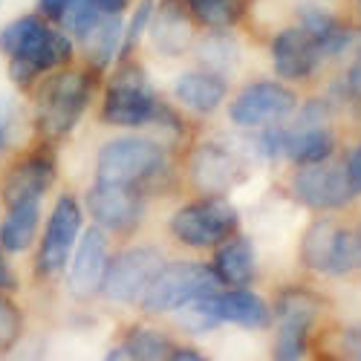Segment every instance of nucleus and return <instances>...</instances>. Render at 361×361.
Masks as SVG:
<instances>
[{
    "label": "nucleus",
    "mask_w": 361,
    "mask_h": 361,
    "mask_svg": "<svg viewBox=\"0 0 361 361\" xmlns=\"http://www.w3.org/2000/svg\"><path fill=\"white\" fill-rule=\"evenodd\" d=\"M0 52L9 58V78L29 87L41 73L70 64L73 38L41 15H20L0 29Z\"/></svg>",
    "instance_id": "nucleus-1"
},
{
    "label": "nucleus",
    "mask_w": 361,
    "mask_h": 361,
    "mask_svg": "<svg viewBox=\"0 0 361 361\" xmlns=\"http://www.w3.org/2000/svg\"><path fill=\"white\" fill-rule=\"evenodd\" d=\"M90 93H93V78L87 73L67 70L47 78L38 90V113H35L38 130L47 139L67 136L84 116L90 104Z\"/></svg>",
    "instance_id": "nucleus-2"
},
{
    "label": "nucleus",
    "mask_w": 361,
    "mask_h": 361,
    "mask_svg": "<svg viewBox=\"0 0 361 361\" xmlns=\"http://www.w3.org/2000/svg\"><path fill=\"white\" fill-rule=\"evenodd\" d=\"M220 289V278L214 275L212 266L202 263H171L162 266L142 292V307L145 312H171L176 307L188 304L194 298L212 295Z\"/></svg>",
    "instance_id": "nucleus-3"
},
{
    "label": "nucleus",
    "mask_w": 361,
    "mask_h": 361,
    "mask_svg": "<svg viewBox=\"0 0 361 361\" xmlns=\"http://www.w3.org/2000/svg\"><path fill=\"white\" fill-rule=\"evenodd\" d=\"M162 113V104L142 67H122L107 87L102 118L116 128H142Z\"/></svg>",
    "instance_id": "nucleus-4"
},
{
    "label": "nucleus",
    "mask_w": 361,
    "mask_h": 361,
    "mask_svg": "<svg viewBox=\"0 0 361 361\" xmlns=\"http://www.w3.org/2000/svg\"><path fill=\"white\" fill-rule=\"evenodd\" d=\"M165 165V150L145 136L113 139L99 150L96 176L110 185H139Z\"/></svg>",
    "instance_id": "nucleus-5"
},
{
    "label": "nucleus",
    "mask_w": 361,
    "mask_h": 361,
    "mask_svg": "<svg viewBox=\"0 0 361 361\" xmlns=\"http://www.w3.org/2000/svg\"><path fill=\"white\" fill-rule=\"evenodd\" d=\"M237 212L234 205L217 194L197 200L171 217V234L185 243L191 249H208V246H217L226 243V240L237 231Z\"/></svg>",
    "instance_id": "nucleus-6"
},
{
    "label": "nucleus",
    "mask_w": 361,
    "mask_h": 361,
    "mask_svg": "<svg viewBox=\"0 0 361 361\" xmlns=\"http://www.w3.org/2000/svg\"><path fill=\"white\" fill-rule=\"evenodd\" d=\"M272 315L278 318L272 358L275 361H300L307 353L310 329L318 318V300L304 289H286V292H281Z\"/></svg>",
    "instance_id": "nucleus-7"
},
{
    "label": "nucleus",
    "mask_w": 361,
    "mask_h": 361,
    "mask_svg": "<svg viewBox=\"0 0 361 361\" xmlns=\"http://www.w3.org/2000/svg\"><path fill=\"white\" fill-rule=\"evenodd\" d=\"M292 194L315 212H336V208L350 205L355 197L347 165H336L326 159L300 168L292 179Z\"/></svg>",
    "instance_id": "nucleus-8"
},
{
    "label": "nucleus",
    "mask_w": 361,
    "mask_h": 361,
    "mask_svg": "<svg viewBox=\"0 0 361 361\" xmlns=\"http://www.w3.org/2000/svg\"><path fill=\"white\" fill-rule=\"evenodd\" d=\"M162 269V255L154 246H133L107 263L102 289L116 304H133Z\"/></svg>",
    "instance_id": "nucleus-9"
},
{
    "label": "nucleus",
    "mask_w": 361,
    "mask_h": 361,
    "mask_svg": "<svg viewBox=\"0 0 361 361\" xmlns=\"http://www.w3.org/2000/svg\"><path fill=\"white\" fill-rule=\"evenodd\" d=\"M81 205L73 194H64L55 202L44 240H41V252H38V275L52 278L58 272H64V266L75 249V240L81 234Z\"/></svg>",
    "instance_id": "nucleus-10"
},
{
    "label": "nucleus",
    "mask_w": 361,
    "mask_h": 361,
    "mask_svg": "<svg viewBox=\"0 0 361 361\" xmlns=\"http://www.w3.org/2000/svg\"><path fill=\"white\" fill-rule=\"evenodd\" d=\"M295 107H298V99L289 87L278 81H257V84H249L231 102L228 116L237 128H266L295 113Z\"/></svg>",
    "instance_id": "nucleus-11"
},
{
    "label": "nucleus",
    "mask_w": 361,
    "mask_h": 361,
    "mask_svg": "<svg viewBox=\"0 0 361 361\" xmlns=\"http://www.w3.org/2000/svg\"><path fill=\"white\" fill-rule=\"evenodd\" d=\"M281 133V157L298 162V165H312V162H324L329 159V154L336 150V136L326 128V110L312 102L300 122L289 130H278Z\"/></svg>",
    "instance_id": "nucleus-12"
},
{
    "label": "nucleus",
    "mask_w": 361,
    "mask_h": 361,
    "mask_svg": "<svg viewBox=\"0 0 361 361\" xmlns=\"http://www.w3.org/2000/svg\"><path fill=\"white\" fill-rule=\"evenodd\" d=\"M87 212L99 223V228L130 231L145 212V202H142L136 185L96 183V188H90V194H87Z\"/></svg>",
    "instance_id": "nucleus-13"
},
{
    "label": "nucleus",
    "mask_w": 361,
    "mask_h": 361,
    "mask_svg": "<svg viewBox=\"0 0 361 361\" xmlns=\"http://www.w3.org/2000/svg\"><path fill=\"white\" fill-rule=\"evenodd\" d=\"M52 183H55V159L44 154V150H35V154L23 157L20 162L9 168L0 194H4V202L9 208L26 200H41Z\"/></svg>",
    "instance_id": "nucleus-14"
},
{
    "label": "nucleus",
    "mask_w": 361,
    "mask_h": 361,
    "mask_svg": "<svg viewBox=\"0 0 361 361\" xmlns=\"http://www.w3.org/2000/svg\"><path fill=\"white\" fill-rule=\"evenodd\" d=\"M107 263H110V255H107V237H104V231L99 226L87 228L84 237H81V243L75 246L73 263H70V289L78 298L96 295L102 289Z\"/></svg>",
    "instance_id": "nucleus-15"
},
{
    "label": "nucleus",
    "mask_w": 361,
    "mask_h": 361,
    "mask_svg": "<svg viewBox=\"0 0 361 361\" xmlns=\"http://www.w3.org/2000/svg\"><path fill=\"white\" fill-rule=\"evenodd\" d=\"M321 58L324 55H321L315 38L304 26L283 29V32L272 41V61H275V73L281 78H289V81L307 78L318 67Z\"/></svg>",
    "instance_id": "nucleus-16"
},
{
    "label": "nucleus",
    "mask_w": 361,
    "mask_h": 361,
    "mask_svg": "<svg viewBox=\"0 0 361 361\" xmlns=\"http://www.w3.org/2000/svg\"><path fill=\"white\" fill-rule=\"evenodd\" d=\"M191 176H194L197 188H202L208 194H223L240 183L243 168H240L231 150H226L220 145H202L191 157Z\"/></svg>",
    "instance_id": "nucleus-17"
},
{
    "label": "nucleus",
    "mask_w": 361,
    "mask_h": 361,
    "mask_svg": "<svg viewBox=\"0 0 361 361\" xmlns=\"http://www.w3.org/2000/svg\"><path fill=\"white\" fill-rule=\"evenodd\" d=\"M212 307H214V315L217 321H228V324H237V326H246V329H263L272 321V310L269 304L249 292V289H228V292H212Z\"/></svg>",
    "instance_id": "nucleus-18"
},
{
    "label": "nucleus",
    "mask_w": 361,
    "mask_h": 361,
    "mask_svg": "<svg viewBox=\"0 0 361 361\" xmlns=\"http://www.w3.org/2000/svg\"><path fill=\"white\" fill-rule=\"evenodd\" d=\"M147 29L154 35V47L162 55H179L191 44V23L176 0H162L159 6H154V18H150Z\"/></svg>",
    "instance_id": "nucleus-19"
},
{
    "label": "nucleus",
    "mask_w": 361,
    "mask_h": 361,
    "mask_svg": "<svg viewBox=\"0 0 361 361\" xmlns=\"http://www.w3.org/2000/svg\"><path fill=\"white\" fill-rule=\"evenodd\" d=\"M173 93L179 104L194 113H214L226 99V81L214 73H185L179 75Z\"/></svg>",
    "instance_id": "nucleus-20"
},
{
    "label": "nucleus",
    "mask_w": 361,
    "mask_h": 361,
    "mask_svg": "<svg viewBox=\"0 0 361 361\" xmlns=\"http://www.w3.org/2000/svg\"><path fill=\"white\" fill-rule=\"evenodd\" d=\"M41 220V200H26L9 205L6 220L0 223V249L4 252H26L38 234Z\"/></svg>",
    "instance_id": "nucleus-21"
},
{
    "label": "nucleus",
    "mask_w": 361,
    "mask_h": 361,
    "mask_svg": "<svg viewBox=\"0 0 361 361\" xmlns=\"http://www.w3.org/2000/svg\"><path fill=\"white\" fill-rule=\"evenodd\" d=\"M122 35H125V26L118 15H102L93 26L87 29V35L81 38V47L90 58V64L96 70L110 67V61L122 49Z\"/></svg>",
    "instance_id": "nucleus-22"
},
{
    "label": "nucleus",
    "mask_w": 361,
    "mask_h": 361,
    "mask_svg": "<svg viewBox=\"0 0 361 361\" xmlns=\"http://www.w3.org/2000/svg\"><path fill=\"white\" fill-rule=\"evenodd\" d=\"M300 26H304L307 32L315 38V44H318L324 58L344 52L350 47V41H353L350 29L344 23H338L329 12H324L321 6H304L300 9Z\"/></svg>",
    "instance_id": "nucleus-23"
},
{
    "label": "nucleus",
    "mask_w": 361,
    "mask_h": 361,
    "mask_svg": "<svg viewBox=\"0 0 361 361\" xmlns=\"http://www.w3.org/2000/svg\"><path fill=\"white\" fill-rule=\"evenodd\" d=\"M214 275L220 283L228 286H246L255 278V246L246 237H237L214 255Z\"/></svg>",
    "instance_id": "nucleus-24"
},
{
    "label": "nucleus",
    "mask_w": 361,
    "mask_h": 361,
    "mask_svg": "<svg viewBox=\"0 0 361 361\" xmlns=\"http://www.w3.org/2000/svg\"><path fill=\"white\" fill-rule=\"evenodd\" d=\"M361 269V228H341L336 226L333 243H329L324 275H350Z\"/></svg>",
    "instance_id": "nucleus-25"
},
{
    "label": "nucleus",
    "mask_w": 361,
    "mask_h": 361,
    "mask_svg": "<svg viewBox=\"0 0 361 361\" xmlns=\"http://www.w3.org/2000/svg\"><path fill=\"white\" fill-rule=\"evenodd\" d=\"M125 347L133 353L136 361H168L173 353V344L168 341V336L147 326H133L128 333Z\"/></svg>",
    "instance_id": "nucleus-26"
},
{
    "label": "nucleus",
    "mask_w": 361,
    "mask_h": 361,
    "mask_svg": "<svg viewBox=\"0 0 361 361\" xmlns=\"http://www.w3.org/2000/svg\"><path fill=\"white\" fill-rule=\"evenodd\" d=\"M176 324L188 329V333H205V329H214L220 321L214 315V307H212V295H202V298H194L188 304L176 307Z\"/></svg>",
    "instance_id": "nucleus-27"
},
{
    "label": "nucleus",
    "mask_w": 361,
    "mask_h": 361,
    "mask_svg": "<svg viewBox=\"0 0 361 361\" xmlns=\"http://www.w3.org/2000/svg\"><path fill=\"white\" fill-rule=\"evenodd\" d=\"M191 15L212 29H226L237 20V0H185Z\"/></svg>",
    "instance_id": "nucleus-28"
},
{
    "label": "nucleus",
    "mask_w": 361,
    "mask_h": 361,
    "mask_svg": "<svg viewBox=\"0 0 361 361\" xmlns=\"http://www.w3.org/2000/svg\"><path fill=\"white\" fill-rule=\"evenodd\" d=\"M102 18V12L90 4V0H70V6H67V12H64V29L70 35H75L78 41L87 35V29L93 26L96 20Z\"/></svg>",
    "instance_id": "nucleus-29"
},
{
    "label": "nucleus",
    "mask_w": 361,
    "mask_h": 361,
    "mask_svg": "<svg viewBox=\"0 0 361 361\" xmlns=\"http://www.w3.org/2000/svg\"><path fill=\"white\" fill-rule=\"evenodd\" d=\"M154 0H142V4L136 6V12H133V18H130V23H128V29H125V35H122V52H130L136 44H139V38H142V32L150 26V18H154Z\"/></svg>",
    "instance_id": "nucleus-30"
},
{
    "label": "nucleus",
    "mask_w": 361,
    "mask_h": 361,
    "mask_svg": "<svg viewBox=\"0 0 361 361\" xmlns=\"http://www.w3.org/2000/svg\"><path fill=\"white\" fill-rule=\"evenodd\" d=\"M20 333V312L9 298L0 295V347H6Z\"/></svg>",
    "instance_id": "nucleus-31"
},
{
    "label": "nucleus",
    "mask_w": 361,
    "mask_h": 361,
    "mask_svg": "<svg viewBox=\"0 0 361 361\" xmlns=\"http://www.w3.org/2000/svg\"><path fill=\"white\" fill-rule=\"evenodd\" d=\"M15 122H18V107L9 96H0V154L9 147L12 133H15Z\"/></svg>",
    "instance_id": "nucleus-32"
},
{
    "label": "nucleus",
    "mask_w": 361,
    "mask_h": 361,
    "mask_svg": "<svg viewBox=\"0 0 361 361\" xmlns=\"http://www.w3.org/2000/svg\"><path fill=\"white\" fill-rule=\"evenodd\" d=\"M70 6V0H38V15L49 23H61L64 20V12Z\"/></svg>",
    "instance_id": "nucleus-33"
},
{
    "label": "nucleus",
    "mask_w": 361,
    "mask_h": 361,
    "mask_svg": "<svg viewBox=\"0 0 361 361\" xmlns=\"http://www.w3.org/2000/svg\"><path fill=\"white\" fill-rule=\"evenodd\" d=\"M347 173H350L353 191L361 194V145L353 150V157H350V162H347Z\"/></svg>",
    "instance_id": "nucleus-34"
},
{
    "label": "nucleus",
    "mask_w": 361,
    "mask_h": 361,
    "mask_svg": "<svg viewBox=\"0 0 361 361\" xmlns=\"http://www.w3.org/2000/svg\"><path fill=\"white\" fill-rule=\"evenodd\" d=\"M12 289H18V278L12 275V269L4 257V249H0V292H12Z\"/></svg>",
    "instance_id": "nucleus-35"
},
{
    "label": "nucleus",
    "mask_w": 361,
    "mask_h": 361,
    "mask_svg": "<svg viewBox=\"0 0 361 361\" xmlns=\"http://www.w3.org/2000/svg\"><path fill=\"white\" fill-rule=\"evenodd\" d=\"M90 4H93L102 15H122L130 0H90Z\"/></svg>",
    "instance_id": "nucleus-36"
},
{
    "label": "nucleus",
    "mask_w": 361,
    "mask_h": 361,
    "mask_svg": "<svg viewBox=\"0 0 361 361\" xmlns=\"http://www.w3.org/2000/svg\"><path fill=\"white\" fill-rule=\"evenodd\" d=\"M347 87H350V93H353V96L361 99V58L353 64V70H350V75H347Z\"/></svg>",
    "instance_id": "nucleus-37"
},
{
    "label": "nucleus",
    "mask_w": 361,
    "mask_h": 361,
    "mask_svg": "<svg viewBox=\"0 0 361 361\" xmlns=\"http://www.w3.org/2000/svg\"><path fill=\"white\" fill-rule=\"evenodd\" d=\"M168 361H208V358H205L202 353L191 350V347H183V350H173Z\"/></svg>",
    "instance_id": "nucleus-38"
},
{
    "label": "nucleus",
    "mask_w": 361,
    "mask_h": 361,
    "mask_svg": "<svg viewBox=\"0 0 361 361\" xmlns=\"http://www.w3.org/2000/svg\"><path fill=\"white\" fill-rule=\"evenodd\" d=\"M104 361H136V358H133V353H130V350H128V347L122 344V347L110 350V353L104 355Z\"/></svg>",
    "instance_id": "nucleus-39"
},
{
    "label": "nucleus",
    "mask_w": 361,
    "mask_h": 361,
    "mask_svg": "<svg viewBox=\"0 0 361 361\" xmlns=\"http://www.w3.org/2000/svg\"><path fill=\"white\" fill-rule=\"evenodd\" d=\"M358 361H361V336H358Z\"/></svg>",
    "instance_id": "nucleus-40"
},
{
    "label": "nucleus",
    "mask_w": 361,
    "mask_h": 361,
    "mask_svg": "<svg viewBox=\"0 0 361 361\" xmlns=\"http://www.w3.org/2000/svg\"><path fill=\"white\" fill-rule=\"evenodd\" d=\"M355 4H358V12H361V0H355Z\"/></svg>",
    "instance_id": "nucleus-41"
}]
</instances>
